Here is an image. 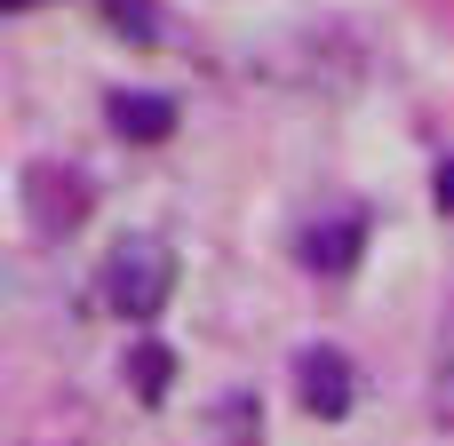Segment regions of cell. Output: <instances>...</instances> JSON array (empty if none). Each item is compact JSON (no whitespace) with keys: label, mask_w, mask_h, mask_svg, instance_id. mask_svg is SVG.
I'll return each instance as SVG.
<instances>
[{"label":"cell","mask_w":454,"mask_h":446,"mask_svg":"<svg viewBox=\"0 0 454 446\" xmlns=\"http://www.w3.org/2000/svg\"><path fill=\"white\" fill-rule=\"evenodd\" d=\"M168 287H176V255H168L160 239H120V247H112V263H104V303H112L120 319H160Z\"/></svg>","instance_id":"1"},{"label":"cell","mask_w":454,"mask_h":446,"mask_svg":"<svg viewBox=\"0 0 454 446\" xmlns=\"http://www.w3.org/2000/svg\"><path fill=\"white\" fill-rule=\"evenodd\" d=\"M88 207H96V192H88V176L80 168H24V215H32V231H48V239H64V231H80L88 223Z\"/></svg>","instance_id":"2"},{"label":"cell","mask_w":454,"mask_h":446,"mask_svg":"<svg viewBox=\"0 0 454 446\" xmlns=\"http://www.w3.org/2000/svg\"><path fill=\"white\" fill-rule=\"evenodd\" d=\"M295 399H303L311 415H327V423H335V415L351 407V359H343V351H327V343H319V351H303V359H295Z\"/></svg>","instance_id":"3"},{"label":"cell","mask_w":454,"mask_h":446,"mask_svg":"<svg viewBox=\"0 0 454 446\" xmlns=\"http://www.w3.org/2000/svg\"><path fill=\"white\" fill-rule=\"evenodd\" d=\"M112 128L136 136V144H160V136L176 128V104H168V96H144V88H136V96L120 88V96H112Z\"/></svg>","instance_id":"4"},{"label":"cell","mask_w":454,"mask_h":446,"mask_svg":"<svg viewBox=\"0 0 454 446\" xmlns=\"http://www.w3.org/2000/svg\"><path fill=\"white\" fill-rule=\"evenodd\" d=\"M359 231H367L359 215H335V223H319V231L303 239V263H311V271H351V263H359Z\"/></svg>","instance_id":"5"},{"label":"cell","mask_w":454,"mask_h":446,"mask_svg":"<svg viewBox=\"0 0 454 446\" xmlns=\"http://www.w3.org/2000/svg\"><path fill=\"white\" fill-rule=\"evenodd\" d=\"M431 415L454 431V295H447V327H439V359H431Z\"/></svg>","instance_id":"6"},{"label":"cell","mask_w":454,"mask_h":446,"mask_svg":"<svg viewBox=\"0 0 454 446\" xmlns=\"http://www.w3.org/2000/svg\"><path fill=\"white\" fill-rule=\"evenodd\" d=\"M168 375H176V351L168 343H136V359H128L136 399H168Z\"/></svg>","instance_id":"7"},{"label":"cell","mask_w":454,"mask_h":446,"mask_svg":"<svg viewBox=\"0 0 454 446\" xmlns=\"http://www.w3.org/2000/svg\"><path fill=\"white\" fill-rule=\"evenodd\" d=\"M104 8H112V24H120V32L152 40V8H144V0H104Z\"/></svg>","instance_id":"8"},{"label":"cell","mask_w":454,"mask_h":446,"mask_svg":"<svg viewBox=\"0 0 454 446\" xmlns=\"http://www.w3.org/2000/svg\"><path fill=\"white\" fill-rule=\"evenodd\" d=\"M439 207H447V215H454V160H447V168H439Z\"/></svg>","instance_id":"9"},{"label":"cell","mask_w":454,"mask_h":446,"mask_svg":"<svg viewBox=\"0 0 454 446\" xmlns=\"http://www.w3.org/2000/svg\"><path fill=\"white\" fill-rule=\"evenodd\" d=\"M0 8H32V0H0Z\"/></svg>","instance_id":"10"}]
</instances>
